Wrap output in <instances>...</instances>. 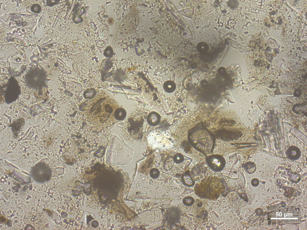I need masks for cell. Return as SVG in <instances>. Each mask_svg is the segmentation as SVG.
I'll list each match as a JSON object with an SVG mask.
<instances>
[{
  "instance_id": "obj_1",
  "label": "cell",
  "mask_w": 307,
  "mask_h": 230,
  "mask_svg": "<svg viewBox=\"0 0 307 230\" xmlns=\"http://www.w3.org/2000/svg\"><path fill=\"white\" fill-rule=\"evenodd\" d=\"M225 189L224 181L215 176L205 177L195 185L194 192L200 198L216 200L223 193Z\"/></svg>"
},
{
  "instance_id": "obj_2",
  "label": "cell",
  "mask_w": 307,
  "mask_h": 230,
  "mask_svg": "<svg viewBox=\"0 0 307 230\" xmlns=\"http://www.w3.org/2000/svg\"><path fill=\"white\" fill-rule=\"evenodd\" d=\"M268 221L269 224L274 225L299 224L301 221L300 208L292 205L277 208L268 214Z\"/></svg>"
},
{
  "instance_id": "obj_3",
  "label": "cell",
  "mask_w": 307,
  "mask_h": 230,
  "mask_svg": "<svg viewBox=\"0 0 307 230\" xmlns=\"http://www.w3.org/2000/svg\"><path fill=\"white\" fill-rule=\"evenodd\" d=\"M180 212L178 209L171 208L167 211L166 217L167 220L171 223H175L179 220Z\"/></svg>"
},
{
  "instance_id": "obj_4",
  "label": "cell",
  "mask_w": 307,
  "mask_h": 230,
  "mask_svg": "<svg viewBox=\"0 0 307 230\" xmlns=\"http://www.w3.org/2000/svg\"><path fill=\"white\" fill-rule=\"evenodd\" d=\"M164 90L168 93H171L175 90L176 88L175 83L173 81L168 80L165 81L163 85Z\"/></svg>"
},
{
  "instance_id": "obj_5",
  "label": "cell",
  "mask_w": 307,
  "mask_h": 230,
  "mask_svg": "<svg viewBox=\"0 0 307 230\" xmlns=\"http://www.w3.org/2000/svg\"><path fill=\"white\" fill-rule=\"evenodd\" d=\"M160 117L158 114L156 112L151 113L148 117V120L150 124L152 125L156 124L160 120Z\"/></svg>"
},
{
  "instance_id": "obj_6",
  "label": "cell",
  "mask_w": 307,
  "mask_h": 230,
  "mask_svg": "<svg viewBox=\"0 0 307 230\" xmlns=\"http://www.w3.org/2000/svg\"><path fill=\"white\" fill-rule=\"evenodd\" d=\"M115 118L118 120H122L124 119L126 115V112L123 108H120L116 110L114 114Z\"/></svg>"
},
{
  "instance_id": "obj_7",
  "label": "cell",
  "mask_w": 307,
  "mask_h": 230,
  "mask_svg": "<svg viewBox=\"0 0 307 230\" xmlns=\"http://www.w3.org/2000/svg\"><path fill=\"white\" fill-rule=\"evenodd\" d=\"M182 181L185 185L189 187L192 186L195 184L193 180L188 174H185L183 176Z\"/></svg>"
},
{
  "instance_id": "obj_8",
  "label": "cell",
  "mask_w": 307,
  "mask_h": 230,
  "mask_svg": "<svg viewBox=\"0 0 307 230\" xmlns=\"http://www.w3.org/2000/svg\"><path fill=\"white\" fill-rule=\"evenodd\" d=\"M96 94L95 90L92 88L88 89L84 91L83 96L85 99H91L94 97Z\"/></svg>"
},
{
  "instance_id": "obj_9",
  "label": "cell",
  "mask_w": 307,
  "mask_h": 230,
  "mask_svg": "<svg viewBox=\"0 0 307 230\" xmlns=\"http://www.w3.org/2000/svg\"><path fill=\"white\" fill-rule=\"evenodd\" d=\"M245 169L248 173L252 174L255 172L256 169V166L255 163L252 162H247L245 165Z\"/></svg>"
},
{
  "instance_id": "obj_10",
  "label": "cell",
  "mask_w": 307,
  "mask_h": 230,
  "mask_svg": "<svg viewBox=\"0 0 307 230\" xmlns=\"http://www.w3.org/2000/svg\"><path fill=\"white\" fill-rule=\"evenodd\" d=\"M183 202L185 205L187 206H190L194 203L195 200L192 196H187L183 199Z\"/></svg>"
},
{
  "instance_id": "obj_11",
  "label": "cell",
  "mask_w": 307,
  "mask_h": 230,
  "mask_svg": "<svg viewBox=\"0 0 307 230\" xmlns=\"http://www.w3.org/2000/svg\"><path fill=\"white\" fill-rule=\"evenodd\" d=\"M159 173V172L158 169L154 168L151 171L150 175L153 178H156L158 177Z\"/></svg>"
},
{
  "instance_id": "obj_12",
  "label": "cell",
  "mask_w": 307,
  "mask_h": 230,
  "mask_svg": "<svg viewBox=\"0 0 307 230\" xmlns=\"http://www.w3.org/2000/svg\"><path fill=\"white\" fill-rule=\"evenodd\" d=\"M111 21L113 22V19H112V18H110L108 19V22L109 24H112L113 22H111Z\"/></svg>"
}]
</instances>
